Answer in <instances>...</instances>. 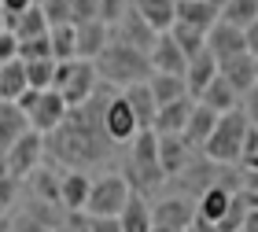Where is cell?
Here are the masks:
<instances>
[{
    "label": "cell",
    "instance_id": "6da1fadb",
    "mask_svg": "<svg viewBox=\"0 0 258 232\" xmlns=\"http://www.w3.org/2000/svg\"><path fill=\"white\" fill-rule=\"evenodd\" d=\"M107 100H111V85L100 81V89L85 103L70 107L67 118L52 133H44V151H52L55 162H63L67 170H85V166H96V162H107V155L114 151L111 136L103 129Z\"/></svg>",
    "mask_w": 258,
    "mask_h": 232
},
{
    "label": "cell",
    "instance_id": "7a4b0ae2",
    "mask_svg": "<svg viewBox=\"0 0 258 232\" xmlns=\"http://www.w3.org/2000/svg\"><path fill=\"white\" fill-rule=\"evenodd\" d=\"M122 177L129 181V188L140 192V195L162 188L166 173H162V166H159V133H155V129H137V133H133Z\"/></svg>",
    "mask_w": 258,
    "mask_h": 232
},
{
    "label": "cell",
    "instance_id": "3957f363",
    "mask_svg": "<svg viewBox=\"0 0 258 232\" xmlns=\"http://www.w3.org/2000/svg\"><path fill=\"white\" fill-rule=\"evenodd\" d=\"M96 70H100V81H107V85H133V81H148L151 78V59H148V52H140L133 48V44H125L118 41L111 33V41H107V48H103L96 59Z\"/></svg>",
    "mask_w": 258,
    "mask_h": 232
},
{
    "label": "cell",
    "instance_id": "277c9868",
    "mask_svg": "<svg viewBox=\"0 0 258 232\" xmlns=\"http://www.w3.org/2000/svg\"><path fill=\"white\" fill-rule=\"evenodd\" d=\"M247 125L251 118L243 114V107H232L225 114H218V125L214 133L207 136V144L199 151L207 155V162L214 166H236L240 155H243V136H247Z\"/></svg>",
    "mask_w": 258,
    "mask_h": 232
},
{
    "label": "cell",
    "instance_id": "5b68a950",
    "mask_svg": "<svg viewBox=\"0 0 258 232\" xmlns=\"http://www.w3.org/2000/svg\"><path fill=\"white\" fill-rule=\"evenodd\" d=\"M52 89L63 92L67 107H78V103H85L92 92L100 89V70L92 59H55V78H52Z\"/></svg>",
    "mask_w": 258,
    "mask_h": 232
},
{
    "label": "cell",
    "instance_id": "8992f818",
    "mask_svg": "<svg viewBox=\"0 0 258 232\" xmlns=\"http://www.w3.org/2000/svg\"><path fill=\"white\" fill-rule=\"evenodd\" d=\"M129 192H133V188H129V181L122 177V173H103V177L92 181L85 210L92 217H118L125 199H129Z\"/></svg>",
    "mask_w": 258,
    "mask_h": 232
},
{
    "label": "cell",
    "instance_id": "52a82bcc",
    "mask_svg": "<svg viewBox=\"0 0 258 232\" xmlns=\"http://www.w3.org/2000/svg\"><path fill=\"white\" fill-rule=\"evenodd\" d=\"M41 159H44V133H37V129L19 133L15 140L4 147V170L19 181H26V173L37 166Z\"/></svg>",
    "mask_w": 258,
    "mask_h": 232
},
{
    "label": "cell",
    "instance_id": "ba28073f",
    "mask_svg": "<svg viewBox=\"0 0 258 232\" xmlns=\"http://www.w3.org/2000/svg\"><path fill=\"white\" fill-rule=\"evenodd\" d=\"M67 111L70 107H67L59 89H33V100L26 107V122H30V129H37V133H52L55 125L67 118Z\"/></svg>",
    "mask_w": 258,
    "mask_h": 232
},
{
    "label": "cell",
    "instance_id": "9c48e42d",
    "mask_svg": "<svg viewBox=\"0 0 258 232\" xmlns=\"http://www.w3.org/2000/svg\"><path fill=\"white\" fill-rule=\"evenodd\" d=\"M192 151H196V147L184 140L181 133H159V166H162V173H166V181L188 173Z\"/></svg>",
    "mask_w": 258,
    "mask_h": 232
},
{
    "label": "cell",
    "instance_id": "30bf717a",
    "mask_svg": "<svg viewBox=\"0 0 258 232\" xmlns=\"http://www.w3.org/2000/svg\"><path fill=\"white\" fill-rule=\"evenodd\" d=\"M103 129H107V136H111L114 147L133 140V133L140 129V125H137V118H133V111H129L125 96H111V100H107V107H103Z\"/></svg>",
    "mask_w": 258,
    "mask_h": 232
},
{
    "label": "cell",
    "instance_id": "8fae6325",
    "mask_svg": "<svg viewBox=\"0 0 258 232\" xmlns=\"http://www.w3.org/2000/svg\"><path fill=\"white\" fill-rule=\"evenodd\" d=\"M111 33H114L118 41H125V44H133V48H140V52H151V44H155V37H159V30H151L137 8H125V11H122V19L111 26Z\"/></svg>",
    "mask_w": 258,
    "mask_h": 232
},
{
    "label": "cell",
    "instance_id": "7c38bea8",
    "mask_svg": "<svg viewBox=\"0 0 258 232\" xmlns=\"http://www.w3.org/2000/svg\"><path fill=\"white\" fill-rule=\"evenodd\" d=\"M148 59H151V70H162V74H181L184 78V66H188V55L181 52V44L170 37V30H162L155 44H151V52H148Z\"/></svg>",
    "mask_w": 258,
    "mask_h": 232
},
{
    "label": "cell",
    "instance_id": "4fadbf2b",
    "mask_svg": "<svg viewBox=\"0 0 258 232\" xmlns=\"http://www.w3.org/2000/svg\"><path fill=\"white\" fill-rule=\"evenodd\" d=\"M218 74L243 96V92H247L254 81H258V63H254L251 52H236V55H225V59H218Z\"/></svg>",
    "mask_w": 258,
    "mask_h": 232
},
{
    "label": "cell",
    "instance_id": "5bb4252c",
    "mask_svg": "<svg viewBox=\"0 0 258 232\" xmlns=\"http://www.w3.org/2000/svg\"><path fill=\"white\" fill-rule=\"evenodd\" d=\"M192 217H196V206L184 195H173V199H162L159 206H151V225H159V228L184 232L192 225Z\"/></svg>",
    "mask_w": 258,
    "mask_h": 232
},
{
    "label": "cell",
    "instance_id": "9a60e30c",
    "mask_svg": "<svg viewBox=\"0 0 258 232\" xmlns=\"http://www.w3.org/2000/svg\"><path fill=\"white\" fill-rule=\"evenodd\" d=\"M107 41H111V26L103 19H89V22H78L74 26V44H78L81 59H96L107 48Z\"/></svg>",
    "mask_w": 258,
    "mask_h": 232
},
{
    "label": "cell",
    "instance_id": "2e32d148",
    "mask_svg": "<svg viewBox=\"0 0 258 232\" xmlns=\"http://www.w3.org/2000/svg\"><path fill=\"white\" fill-rule=\"evenodd\" d=\"M214 78H218V55L210 52V48L196 52L192 59H188V66H184V89H188V96L196 100Z\"/></svg>",
    "mask_w": 258,
    "mask_h": 232
},
{
    "label": "cell",
    "instance_id": "e0dca14e",
    "mask_svg": "<svg viewBox=\"0 0 258 232\" xmlns=\"http://www.w3.org/2000/svg\"><path fill=\"white\" fill-rule=\"evenodd\" d=\"M207 48L218 55V59H225V55H236V52H247V41H243V30L232 26V22L218 19L214 26L207 30Z\"/></svg>",
    "mask_w": 258,
    "mask_h": 232
},
{
    "label": "cell",
    "instance_id": "ac0fdd59",
    "mask_svg": "<svg viewBox=\"0 0 258 232\" xmlns=\"http://www.w3.org/2000/svg\"><path fill=\"white\" fill-rule=\"evenodd\" d=\"M89 188H92V177L85 170H67L59 177V206L63 210H85Z\"/></svg>",
    "mask_w": 258,
    "mask_h": 232
},
{
    "label": "cell",
    "instance_id": "d6986e66",
    "mask_svg": "<svg viewBox=\"0 0 258 232\" xmlns=\"http://www.w3.org/2000/svg\"><path fill=\"white\" fill-rule=\"evenodd\" d=\"M122 96H125V103H129V111H133V118H137L140 129H151L159 103H155V96H151L148 81H133V85H125V89H122Z\"/></svg>",
    "mask_w": 258,
    "mask_h": 232
},
{
    "label": "cell",
    "instance_id": "ffe728a7",
    "mask_svg": "<svg viewBox=\"0 0 258 232\" xmlns=\"http://www.w3.org/2000/svg\"><path fill=\"white\" fill-rule=\"evenodd\" d=\"M232 192H236V188H229V184H207L203 195H199V203H196V217L218 225L221 217H225L229 203H232Z\"/></svg>",
    "mask_w": 258,
    "mask_h": 232
},
{
    "label": "cell",
    "instance_id": "44dd1931",
    "mask_svg": "<svg viewBox=\"0 0 258 232\" xmlns=\"http://www.w3.org/2000/svg\"><path fill=\"white\" fill-rule=\"evenodd\" d=\"M192 103H196L192 96H177L170 103H159L151 129H155V133H181L184 122H188V114H192Z\"/></svg>",
    "mask_w": 258,
    "mask_h": 232
},
{
    "label": "cell",
    "instance_id": "7402d4cb",
    "mask_svg": "<svg viewBox=\"0 0 258 232\" xmlns=\"http://www.w3.org/2000/svg\"><path fill=\"white\" fill-rule=\"evenodd\" d=\"M214 125H218V111L196 100V103H192L188 122H184V129H181V136H184V140H188L192 147H203V144H207V136L214 133Z\"/></svg>",
    "mask_w": 258,
    "mask_h": 232
},
{
    "label": "cell",
    "instance_id": "603a6c76",
    "mask_svg": "<svg viewBox=\"0 0 258 232\" xmlns=\"http://www.w3.org/2000/svg\"><path fill=\"white\" fill-rule=\"evenodd\" d=\"M8 30H15V37H19V41L48 33V19H44V8H41V4H26V8L19 11V15H8Z\"/></svg>",
    "mask_w": 258,
    "mask_h": 232
},
{
    "label": "cell",
    "instance_id": "cb8c5ba5",
    "mask_svg": "<svg viewBox=\"0 0 258 232\" xmlns=\"http://www.w3.org/2000/svg\"><path fill=\"white\" fill-rule=\"evenodd\" d=\"M26 184H30V195L41 203H59V173H55L52 166H44V162H37L30 173H26Z\"/></svg>",
    "mask_w": 258,
    "mask_h": 232
},
{
    "label": "cell",
    "instance_id": "d4e9b609",
    "mask_svg": "<svg viewBox=\"0 0 258 232\" xmlns=\"http://www.w3.org/2000/svg\"><path fill=\"white\" fill-rule=\"evenodd\" d=\"M196 100H199V103H207V107H214L218 114H225V111H232V107H240V92L232 89L221 74H218L214 81H210V85H207L203 92H199Z\"/></svg>",
    "mask_w": 258,
    "mask_h": 232
},
{
    "label": "cell",
    "instance_id": "484cf974",
    "mask_svg": "<svg viewBox=\"0 0 258 232\" xmlns=\"http://www.w3.org/2000/svg\"><path fill=\"white\" fill-rule=\"evenodd\" d=\"M118 221H122V232H151V206L144 203L140 192H129Z\"/></svg>",
    "mask_w": 258,
    "mask_h": 232
},
{
    "label": "cell",
    "instance_id": "4316f807",
    "mask_svg": "<svg viewBox=\"0 0 258 232\" xmlns=\"http://www.w3.org/2000/svg\"><path fill=\"white\" fill-rule=\"evenodd\" d=\"M173 22H188L196 30H210L218 22V8L210 0H177V19Z\"/></svg>",
    "mask_w": 258,
    "mask_h": 232
},
{
    "label": "cell",
    "instance_id": "83f0119b",
    "mask_svg": "<svg viewBox=\"0 0 258 232\" xmlns=\"http://www.w3.org/2000/svg\"><path fill=\"white\" fill-rule=\"evenodd\" d=\"M140 15H144V22L151 30H170L173 26V19H177V0H137L133 4Z\"/></svg>",
    "mask_w": 258,
    "mask_h": 232
},
{
    "label": "cell",
    "instance_id": "f1b7e54d",
    "mask_svg": "<svg viewBox=\"0 0 258 232\" xmlns=\"http://www.w3.org/2000/svg\"><path fill=\"white\" fill-rule=\"evenodd\" d=\"M26 63L22 59H8V63H0V100H11L15 103L22 92H26Z\"/></svg>",
    "mask_w": 258,
    "mask_h": 232
},
{
    "label": "cell",
    "instance_id": "f546056e",
    "mask_svg": "<svg viewBox=\"0 0 258 232\" xmlns=\"http://www.w3.org/2000/svg\"><path fill=\"white\" fill-rule=\"evenodd\" d=\"M26 129H30V122H26V114L19 111V103L0 100V155H4V147L15 140L19 133H26Z\"/></svg>",
    "mask_w": 258,
    "mask_h": 232
},
{
    "label": "cell",
    "instance_id": "4dcf8cb0",
    "mask_svg": "<svg viewBox=\"0 0 258 232\" xmlns=\"http://www.w3.org/2000/svg\"><path fill=\"white\" fill-rule=\"evenodd\" d=\"M148 89H151V96H155V103H170V100H177V96H188L181 74H162V70H151Z\"/></svg>",
    "mask_w": 258,
    "mask_h": 232
},
{
    "label": "cell",
    "instance_id": "1f68e13d",
    "mask_svg": "<svg viewBox=\"0 0 258 232\" xmlns=\"http://www.w3.org/2000/svg\"><path fill=\"white\" fill-rule=\"evenodd\" d=\"M170 37L181 44V52L188 55V59H192L196 52L207 48V30H196V26H188V22H173V26H170Z\"/></svg>",
    "mask_w": 258,
    "mask_h": 232
},
{
    "label": "cell",
    "instance_id": "d6a6232c",
    "mask_svg": "<svg viewBox=\"0 0 258 232\" xmlns=\"http://www.w3.org/2000/svg\"><path fill=\"white\" fill-rule=\"evenodd\" d=\"M48 41H52V59H74V55H78V44H74V22L48 26Z\"/></svg>",
    "mask_w": 258,
    "mask_h": 232
},
{
    "label": "cell",
    "instance_id": "836d02e7",
    "mask_svg": "<svg viewBox=\"0 0 258 232\" xmlns=\"http://www.w3.org/2000/svg\"><path fill=\"white\" fill-rule=\"evenodd\" d=\"M218 19H225V22H232V26L243 30V26H251V22L258 19V0H229Z\"/></svg>",
    "mask_w": 258,
    "mask_h": 232
},
{
    "label": "cell",
    "instance_id": "e575fe53",
    "mask_svg": "<svg viewBox=\"0 0 258 232\" xmlns=\"http://www.w3.org/2000/svg\"><path fill=\"white\" fill-rule=\"evenodd\" d=\"M26 63V81L30 89H52V78H55V59L44 55V59H22Z\"/></svg>",
    "mask_w": 258,
    "mask_h": 232
},
{
    "label": "cell",
    "instance_id": "d590c367",
    "mask_svg": "<svg viewBox=\"0 0 258 232\" xmlns=\"http://www.w3.org/2000/svg\"><path fill=\"white\" fill-rule=\"evenodd\" d=\"M41 8H44V19H48V26L74 22V8H70V0H41Z\"/></svg>",
    "mask_w": 258,
    "mask_h": 232
},
{
    "label": "cell",
    "instance_id": "8d00e7d4",
    "mask_svg": "<svg viewBox=\"0 0 258 232\" xmlns=\"http://www.w3.org/2000/svg\"><path fill=\"white\" fill-rule=\"evenodd\" d=\"M44 55H52V41H48V33L19 41V59H44Z\"/></svg>",
    "mask_w": 258,
    "mask_h": 232
},
{
    "label": "cell",
    "instance_id": "74e56055",
    "mask_svg": "<svg viewBox=\"0 0 258 232\" xmlns=\"http://www.w3.org/2000/svg\"><path fill=\"white\" fill-rule=\"evenodd\" d=\"M19 177H11V173H0V214L11 210V203L19 199Z\"/></svg>",
    "mask_w": 258,
    "mask_h": 232
},
{
    "label": "cell",
    "instance_id": "f35d334b",
    "mask_svg": "<svg viewBox=\"0 0 258 232\" xmlns=\"http://www.w3.org/2000/svg\"><path fill=\"white\" fill-rule=\"evenodd\" d=\"M129 4L125 0H96V11H100V19L107 22V26H114V22L122 19V11H125Z\"/></svg>",
    "mask_w": 258,
    "mask_h": 232
},
{
    "label": "cell",
    "instance_id": "ab89813d",
    "mask_svg": "<svg viewBox=\"0 0 258 232\" xmlns=\"http://www.w3.org/2000/svg\"><path fill=\"white\" fill-rule=\"evenodd\" d=\"M8 59H19V37L15 30H0V63Z\"/></svg>",
    "mask_w": 258,
    "mask_h": 232
},
{
    "label": "cell",
    "instance_id": "60d3db41",
    "mask_svg": "<svg viewBox=\"0 0 258 232\" xmlns=\"http://www.w3.org/2000/svg\"><path fill=\"white\" fill-rule=\"evenodd\" d=\"M70 8H74V26L78 22H89V19H100L96 0H70Z\"/></svg>",
    "mask_w": 258,
    "mask_h": 232
},
{
    "label": "cell",
    "instance_id": "b9f144b4",
    "mask_svg": "<svg viewBox=\"0 0 258 232\" xmlns=\"http://www.w3.org/2000/svg\"><path fill=\"white\" fill-rule=\"evenodd\" d=\"M240 100H243V114L251 118V125H258V81H254L247 92H243Z\"/></svg>",
    "mask_w": 258,
    "mask_h": 232
},
{
    "label": "cell",
    "instance_id": "7bdbcfd3",
    "mask_svg": "<svg viewBox=\"0 0 258 232\" xmlns=\"http://www.w3.org/2000/svg\"><path fill=\"white\" fill-rule=\"evenodd\" d=\"M89 232H122L118 217H92L89 214Z\"/></svg>",
    "mask_w": 258,
    "mask_h": 232
},
{
    "label": "cell",
    "instance_id": "ee69618b",
    "mask_svg": "<svg viewBox=\"0 0 258 232\" xmlns=\"http://www.w3.org/2000/svg\"><path fill=\"white\" fill-rule=\"evenodd\" d=\"M243 41H247V52L258 55V19L251 22V26H243Z\"/></svg>",
    "mask_w": 258,
    "mask_h": 232
},
{
    "label": "cell",
    "instance_id": "f6af8a7d",
    "mask_svg": "<svg viewBox=\"0 0 258 232\" xmlns=\"http://www.w3.org/2000/svg\"><path fill=\"white\" fill-rule=\"evenodd\" d=\"M26 4H33V0H0V8H4L8 15H19V11L26 8Z\"/></svg>",
    "mask_w": 258,
    "mask_h": 232
},
{
    "label": "cell",
    "instance_id": "bcb514c9",
    "mask_svg": "<svg viewBox=\"0 0 258 232\" xmlns=\"http://www.w3.org/2000/svg\"><path fill=\"white\" fill-rule=\"evenodd\" d=\"M0 232H15V221H11V217H4V214H0Z\"/></svg>",
    "mask_w": 258,
    "mask_h": 232
},
{
    "label": "cell",
    "instance_id": "7dc6e473",
    "mask_svg": "<svg viewBox=\"0 0 258 232\" xmlns=\"http://www.w3.org/2000/svg\"><path fill=\"white\" fill-rule=\"evenodd\" d=\"M0 30H8V11L0 8Z\"/></svg>",
    "mask_w": 258,
    "mask_h": 232
},
{
    "label": "cell",
    "instance_id": "c3c4849f",
    "mask_svg": "<svg viewBox=\"0 0 258 232\" xmlns=\"http://www.w3.org/2000/svg\"><path fill=\"white\" fill-rule=\"evenodd\" d=\"M210 4H214V8H218V15H221V8H225L229 0H210Z\"/></svg>",
    "mask_w": 258,
    "mask_h": 232
},
{
    "label": "cell",
    "instance_id": "681fc988",
    "mask_svg": "<svg viewBox=\"0 0 258 232\" xmlns=\"http://www.w3.org/2000/svg\"><path fill=\"white\" fill-rule=\"evenodd\" d=\"M254 63H258V55H254Z\"/></svg>",
    "mask_w": 258,
    "mask_h": 232
},
{
    "label": "cell",
    "instance_id": "f907efd6",
    "mask_svg": "<svg viewBox=\"0 0 258 232\" xmlns=\"http://www.w3.org/2000/svg\"><path fill=\"white\" fill-rule=\"evenodd\" d=\"M240 232H243V228H240Z\"/></svg>",
    "mask_w": 258,
    "mask_h": 232
}]
</instances>
